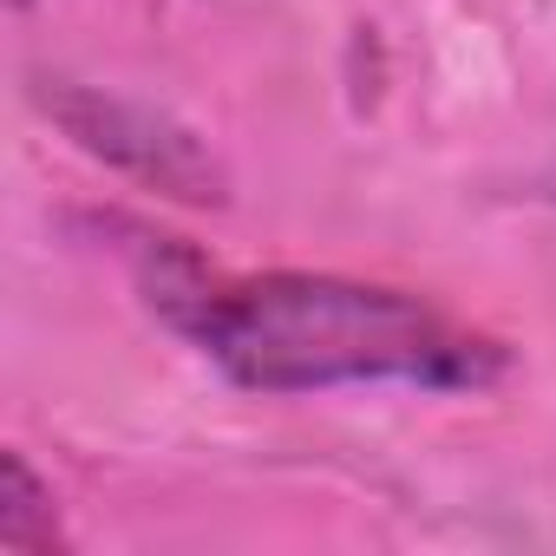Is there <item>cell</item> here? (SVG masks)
Returning a JSON list of instances; mask_svg holds the SVG:
<instances>
[{
	"mask_svg": "<svg viewBox=\"0 0 556 556\" xmlns=\"http://www.w3.org/2000/svg\"><path fill=\"white\" fill-rule=\"evenodd\" d=\"M151 308L249 393H334V387H497L504 341L452 321L413 289L354 282L315 268L216 275L170 236L144 249Z\"/></svg>",
	"mask_w": 556,
	"mask_h": 556,
	"instance_id": "cell-1",
	"label": "cell"
},
{
	"mask_svg": "<svg viewBox=\"0 0 556 556\" xmlns=\"http://www.w3.org/2000/svg\"><path fill=\"white\" fill-rule=\"evenodd\" d=\"M34 99L105 170H118V177L170 197V203H197V210L229 203L223 157L184 118H170V112H157L144 99H118V92H99V86H73V79H40Z\"/></svg>",
	"mask_w": 556,
	"mask_h": 556,
	"instance_id": "cell-2",
	"label": "cell"
},
{
	"mask_svg": "<svg viewBox=\"0 0 556 556\" xmlns=\"http://www.w3.org/2000/svg\"><path fill=\"white\" fill-rule=\"evenodd\" d=\"M0 549H21V556L73 549L53 484L27 465V452H0Z\"/></svg>",
	"mask_w": 556,
	"mask_h": 556,
	"instance_id": "cell-3",
	"label": "cell"
}]
</instances>
